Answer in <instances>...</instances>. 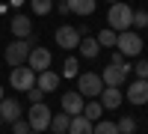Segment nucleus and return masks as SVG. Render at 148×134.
<instances>
[{
    "label": "nucleus",
    "instance_id": "nucleus-1",
    "mask_svg": "<svg viewBox=\"0 0 148 134\" xmlns=\"http://www.w3.org/2000/svg\"><path fill=\"white\" fill-rule=\"evenodd\" d=\"M107 27H110V30H116V33H125V30L133 27V9L125 3V0H119V3H110Z\"/></svg>",
    "mask_w": 148,
    "mask_h": 134
},
{
    "label": "nucleus",
    "instance_id": "nucleus-2",
    "mask_svg": "<svg viewBox=\"0 0 148 134\" xmlns=\"http://www.w3.org/2000/svg\"><path fill=\"white\" fill-rule=\"evenodd\" d=\"M77 92L83 99H101V92H104L101 75H98V72H83V75H77Z\"/></svg>",
    "mask_w": 148,
    "mask_h": 134
},
{
    "label": "nucleus",
    "instance_id": "nucleus-3",
    "mask_svg": "<svg viewBox=\"0 0 148 134\" xmlns=\"http://www.w3.org/2000/svg\"><path fill=\"white\" fill-rule=\"evenodd\" d=\"M116 51L121 57H139L142 54V36L136 30H125V33H119V45H116Z\"/></svg>",
    "mask_w": 148,
    "mask_h": 134
},
{
    "label": "nucleus",
    "instance_id": "nucleus-4",
    "mask_svg": "<svg viewBox=\"0 0 148 134\" xmlns=\"http://www.w3.org/2000/svg\"><path fill=\"white\" fill-rule=\"evenodd\" d=\"M30 51H33V45L27 42V39H15L12 45H6V51H3V60L15 69V66H24L27 63V57H30Z\"/></svg>",
    "mask_w": 148,
    "mask_h": 134
},
{
    "label": "nucleus",
    "instance_id": "nucleus-5",
    "mask_svg": "<svg viewBox=\"0 0 148 134\" xmlns=\"http://www.w3.org/2000/svg\"><path fill=\"white\" fill-rule=\"evenodd\" d=\"M9 83H12V90H18V92H27L36 87V72L24 63V66H15L12 69V75H9Z\"/></svg>",
    "mask_w": 148,
    "mask_h": 134
},
{
    "label": "nucleus",
    "instance_id": "nucleus-6",
    "mask_svg": "<svg viewBox=\"0 0 148 134\" xmlns=\"http://www.w3.org/2000/svg\"><path fill=\"white\" fill-rule=\"evenodd\" d=\"M51 119H53V113H51V107H47L45 101L42 104H30L27 122H30L33 131H47V128H51Z\"/></svg>",
    "mask_w": 148,
    "mask_h": 134
},
{
    "label": "nucleus",
    "instance_id": "nucleus-7",
    "mask_svg": "<svg viewBox=\"0 0 148 134\" xmlns=\"http://www.w3.org/2000/svg\"><path fill=\"white\" fill-rule=\"evenodd\" d=\"M127 75H130V66L127 63H110L101 72V81H104V87H121V83L127 81Z\"/></svg>",
    "mask_w": 148,
    "mask_h": 134
},
{
    "label": "nucleus",
    "instance_id": "nucleus-8",
    "mask_svg": "<svg viewBox=\"0 0 148 134\" xmlns=\"http://www.w3.org/2000/svg\"><path fill=\"white\" fill-rule=\"evenodd\" d=\"M51 63H53V54L47 51V48H42V45H33V51L27 57V66L36 72V75H39V72H47Z\"/></svg>",
    "mask_w": 148,
    "mask_h": 134
},
{
    "label": "nucleus",
    "instance_id": "nucleus-9",
    "mask_svg": "<svg viewBox=\"0 0 148 134\" xmlns=\"http://www.w3.org/2000/svg\"><path fill=\"white\" fill-rule=\"evenodd\" d=\"M83 36L77 33V27H71V24H62V27H56V45L65 48V51H74V48L80 45Z\"/></svg>",
    "mask_w": 148,
    "mask_h": 134
},
{
    "label": "nucleus",
    "instance_id": "nucleus-10",
    "mask_svg": "<svg viewBox=\"0 0 148 134\" xmlns=\"http://www.w3.org/2000/svg\"><path fill=\"white\" fill-rule=\"evenodd\" d=\"M125 99L130 101V104H148V81H133L130 87L125 90Z\"/></svg>",
    "mask_w": 148,
    "mask_h": 134
},
{
    "label": "nucleus",
    "instance_id": "nucleus-11",
    "mask_svg": "<svg viewBox=\"0 0 148 134\" xmlns=\"http://www.w3.org/2000/svg\"><path fill=\"white\" fill-rule=\"evenodd\" d=\"M59 101H62V110H65L68 116H80L83 107H86V99H83L80 92H62V99H59Z\"/></svg>",
    "mask_w": 148,
    "mask_h": 134
},
{
    "label": "nucleus",
    "instance_id": "nucleus-12",
    "mask_svg": "<svg viewBox=\"0 0 148 134\" xmlns=\"http://www.w3.org/2000/svg\"><path fill=\"white\" fill-rule=\"evenodd\" d=\"M98 101L104 104V110H119V104L125 101V92H121V87H104Z\"/></svg>",
    "mask_w": 148,
    "mask_h": 134
},
{
    "label": "nucleus",
    "instance_id": "nucleus-13",
    "mask_svg": "<svg viewBox=\"0 0 148 134\" xmlns=\"http://www.w3.org/2000/svg\"><path fill=\"white\" fill-rule=\"evenodd\" d=\"M21 116H24V110H21V101L18 99H3V101H0V119H3V122L12 125Z\"/></svg>",
    "mask_w": 148,
    "mask_h": 134
},
{
    "label": "nucleus",
    "instance_id": "nucleus-14",
    "mask_svg": "<svg viewBox=\"0 0 148 134\" xmlns=\"http://www.w3.org/2000/svg\"><path fill=\"white\" fill-rule=\"evenodd\" d=\"M9 27H12V33H15V39H30L33 36V21L27 15H15Z\"/></svg>",
    "mask_w": 148,
    "mask_h": 134
},
{
    "label": "nucleus",
    "instance_id": "nucleus-15",
    "mask_svg": "<svg viewBox=\"0 0 148 134\" xmlns=\"http://www.w3.org/2000/svg\"><path fill=\"white\" fill-rule=\"evenodd\" d=\"M36 87H39L42 92H53V90L59 87V75L51 72V69H47V72H39V75H36Z\"/></svg>",
    "mask_w": 148,
    "mask_h": 134
},
{
    "label": "nucleus",
    "instance_id": "nucleus-16",
    "mask_svg": "<svg viewBox=\"0 0 148 134\" xmlns=\"http://www.w3.org/2000/svg\"><path fill=\"white\" fill-rule=\"evenodd\" d=\"M77 51H80L86 60H95L98 54H101V45H98V39H95V36H83V39H80V45H77Z\"/></svg>",
    "mask_w": 148,
    "mask_h": 134
},
{
    "label": "nucleus",
    "instance_id": "nucleus-17",
    "mask_svg": "<svg viewBox=\"0 0 148 134\" xmlns=\"http://www.w3.org/2000/svg\"><path fill=\"white\" fill-rule=\"evenodd\" d=\"M68 3V12H74V15H92L95 6H98V0H65Z\"/></svg>",
    "mask_w": 148,
    "mask_h": 134
},
{
    "label": "nucleus",
    "instance_id": "nucleus-18",
    "mask_svg": "<svg viewBox=\"0 0 148 134\" xmlns=\"http://www.w3.org/2000/svg\"><path fill=\"white\" fill-rule=\"evenodd\" d=\"M95 131V122H89L83 113L80 116H71V125H68V134H92Z\"/></svg>",
    "mask_w": 148,
    "mask_h": 134
},
{
    "label": "nucleus",
    "instance_id": "nucleus-19",
    "mask_svg": "<svg viewBox=\"0 0 148 134\" xmlns=\"http://www.w3.org/2000/svg\"><path fill=\"white\" fill-rule=\"evenodd\" d=\"M68 125H71V116L62 110V113H53V119H51V131L53 134H68Z\"/></svg>",
    "mask_w": 148,
    "mask_h": 134
},
{
    "label": "nucleus",
    "instance_id": "nucleus-20",
    "mask_svg": "<svg viewBox=\"0 0 148 134\" xmlns=\"http://www.w3.org/2000/svg\"><path fill=\"white\" fill-rule=\"evenodd\" d=\"M83 116L89 119V122L101 119V116H104V104L98 101V99H89V101H86V107H83Z\"/></svg>",
    "mask_w": 148,
    "mask_h": 134
},
{
    "label": "nucleus",
    "instance_id": "nucleus-21",
    "mask_svg": "<svg viewBox=\"0 0 148 134\" xmlns=\"http://www.w3.org/2000/svg\"><path fill=\"white\" fill-rule=\"evenodd\" d=\"M95 39H98V45H101V48H116V45H119V33L110 30V27H104Z\"/></svg>",
    "mask_w": 148,
    "mask_h": 134
},
{
    "label": "nucleus",
    "instance_id": "nucleus-22",
    "mask_svg": "<svg viewBox=\"0 0 148 134\" xmlns=\"http://www.w3.org/2000/svg\"><path fill=\"white\" fill-rule=\"evenodd\" d=\"M30 6L36 15H51L53 12V0H30Z\"/></svg>",
    "mask_w": 148,
    "mask_h": 134
},
{
    "label": "nucleus",
    "instance_id": "nucleus-23",
    "mask_svg": "<svg viewBox=\"0 0 148 134\" xmlns=\"http://www.w3.org/2000/svg\"><path fill=\"white\" fill-rule=\"evenodd\" d=\"M92 134H119V125H116V122H110V119H98Z\"/></svg>",
    "mask_w": 148,
    "mask_h": 134
},
{
    "label": "nucleus",
    "instance_id": "nucleus-24",
    "mask_svg": "<svg viewBox=\"0 0 148 134\" xmlns=\"http://www.w3.org/2000/svg\"><path fill=\"white\" fill-rule=\"evenodd\" d=\"M77 75H80V66H77V60H74V57H68L65 63H62V78H68V81H71V78H77Z\"/></svg>",
    "mask_w": 148,
    "mask_h": 134
},
{
    "label": "nucleus",
    "instance_id": "nucleus-25",
    "mask_svg": "<svg viewBox=\"0 0 148 134\" xmlns=\"http://www.w3.org/2000/svg\"><path fill=\"white\" fill-rule=\"evenodd\" d=\"M116 125H119V134H133V131H136V119H133V116H121Z\"/></svg>",
    "mask_w": 148,
    "mask_h": 134
},
{
    "label": "nucleus",
    "instance_id": "nucleus-26",
    "mask_svg": "<svg viewBox=\"0 0 148 134\" xmlns=\"http://www.w3.org/2000/svg\"><path fill=\"white\" fill-rule=\"evenodd\" d=\"M33 128H30V122H27V119H15V122H12V134H30Z\"/></svg>",
    "mask_w": 148,
    "mask_h": 134
},
{
    "label": "nucleus",
    "instance_id": "nucleus-27",
    "mask_svg": "<svg viewBox=\"0 0 148 134\" xmlns=\"http://www.w3.org/2000/svg\"><path fill=\"white\" fill-rule=\"evenodd\" d=\"M130 72H133V75H136L139 81H148V60H139V63L133 66Z\"/></svg>",
    "mask_w": 148,
    "mask_h": 134
},
{
    "label": "nucleus",
    "instance_id": "nucleus-28",
    "mask_svg": "<svg viewBox=\"0 0 148 134\" xmlns=\"http://www.w3.org/2000/svg\"><path fill=\"white\" fill-rule=\"evenodd\" d=\"M133 27H139V30H145V27H148V12H145V9L133 12Z\"/></svg>",
    "mask_w": 148,
    "mask_h": 134
},
{
    "label": "nucleus",
    "instance_id": "nucleus-29",
    "mask_svg": "<svg viewBox=\"0 0 148 134\" xmlns=\"http://www.w3.org/2000/svg\"><path fill=\"white\" fill-rule=\"evenodd\" d=\"M27 99H30V104H42L45 101V92L39 87H33V90H27Z\"/></svg>",
    "mask_w": 148,
    "mask_h": 134
},
{
    "label": "nucleus",
    "instance_id": "nucleus-30",
    "mask_svg": "<svg viewBox=\"0 0 148 134\" xmlns=\"http://www.w3.org/2000/svg\"><path fill=\"white\" fill-rule=\"evenodd\" d=\"M9 6H15V9H18V6H24V0H9Z\"/></svg>",
    "mask_w": 148,
    "mask_h": 134
},
{
    "label": "nucleus",
    "instance_id": "nucleus-31",
    "mask_svg": "<svg viewBox=\"0 0 148 134\" xmlns=\"http://www.w3.org/2000/svg\"><path fill=\"white\" fill-rule=\"evenodd\" d=\"M0 101H3V83H0Z\"/></svg>",
    "mask_w": 148,
    "mask_h": 134
},
{
    "label": "nucleus",
    "instance_id": "nucleus-32",
    "mask_svg": "<svg viewBox=\"0 0 148 134\" xmlns=\"http://www.w3.org/2000/svg\"><path fill=\"white\" fill-rule=\"evenodd\" d=\"M107 3H119V0H107Z\"/></svg>",
    "mask_w": 148,
    "mask_h": 134
},
{
    "label": "nucleus",
    "instance_id": "nucleus-33",
    "mask_svg": "<svg viewBox=\"0 0 148 134\" xmlns=\"http://www.w3.org/2000/svg\"><path fill=\"white\" fill-rule=\"evenodd\" d=\"M30 134H42V131H30Z\"/></svg>",
    "mask_w": 148,
    "mask_h": 134
},
{
    "label": "nucleus",
    "instance_id": "nucleus-34",
    "mask_svg": "<svg viewBox=\"0 0 148 134\" xmlns=\"http://www.w3.org/2000/svg\"><path fill=\"white\" fill-rule=\"evenodd\" d=\"M0 122H3V119H0Z\"/></svg>",
    "mask_w": 148,
    "mask_h": 134
}]
</instances>
